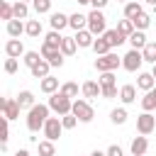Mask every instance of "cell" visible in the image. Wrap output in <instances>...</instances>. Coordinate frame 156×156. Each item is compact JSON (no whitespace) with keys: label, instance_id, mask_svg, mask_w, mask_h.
<instances>
[{"label":"cell","instance_id":"bcb514c9","mask_svg":"<svg viewBox=\"0 0 156 156\" xmlns=\"http://www.w3.org/2000/svg\"><path fill=\"white\" fill-rule=\"evenodd\" d=\"M110 0H90V5H93V10H102L105 5H107Z\"/></svg>","mask_w":156,"mask_h":156},{"label":"cell","instance_id":"11a10c76","mask_svg":"<svg viewBox=\"0 0 156 156\" xmlns=\"http://www.w3.org/2000/svg\"><path fill=\"white\" fill-rule=\"evenodd\" d=\"M22 2H32V0H22Z\"/></svg>","mask_w":156,"mask_h":156},{"label":"cell","instance_id":"ee69618b","mask_svg":"<svg viewBox=\"0 0 156 156\" xmlns=\"http://www.w3.org/2000/svg\"><path fill=\"white\" fill-rule=\"evenodd\" d=\"M119 93H117V85H102V98L105 100H112V98H117Z\"/></svg>","mask_w":156,"mask_h":156},{"label":"cell","instance_id":"d6986e66","mask_svg":"<svg viewBox=\"0 0 156 156\" xmlns=\"http://www.w3.org/2000/svg\"><path fill=\"white\" fill-rule=\"evenodd\" d=\"M39 88H41V93H46V95H54V93H58V90H61V88H58V78H54V76L41 78Z\"/></svg>","mask_w":156,"mask_h":156},{"label":"cell","instance_id":"30bf717a","mask_svg":"<svg viewBox=\"0 0 156 156\" xmlns=\"http://www.w3.org/2000/svg\"><path fill=\"white\" fill-rule=\"evenodd\" d=\"M0 107H2V117L5 119H17L20 117V102H17V98H2L0 100Z\"/></svg>","mask_w":156,"mask_h":156},{"label":"cell","instance_id":"8d00e7d4","mask_svg":"<svg viewBox=\"0 0 156 156\" xmlns=\"http://www.w3.org/2000/svg\"><path fill=\"white\" fill-rule=\"evenodd\" d=\"M61 39H63V37H61V32L51 29V32L44 37V44H49V46H58V49H61Z\"/></svg>","mask_w":156,"mask_h":156},{"label":"cell","instance_id":"7402d4cb","mask_svg":"<svg viewBox=\"0 0 156 156\" xmlns=\"http://www.w3.org/2000/svg\"><path fill=\"white\" fill-rule=\"evenodd\" d=\"M119 100H122L124 105H132V102L136 100V88H134L132 83L122 85V88H119Z\"/></svg>","mask_w":156,"mask_h":156},{"label":"cell","instance_id":"52a82bcc","mask_svg":"<svg viewBox=\"0 0 156 156\" xmlns=\"http://www.w3.org/2000/svg\"><path fill=\"white\" fill-rule=\"evenodd\" d=\"M41 56L54 66V68H61L63 66V54L58 46H49V44H41Z\"/></svg>","mask_w":156,"mask_h":156},{"label":"cell","instance_id":"b9f144b4","mask_svg":"<svg viewBox=\"0 0 156 156\" xmlns=\"http://www.w3.org/2000/svg\"><path fill=\"white\" fill-rule=\"evenodd\" d=\"M78 122H80V119H78L73 112H68V115H63V117H61V124H63V129H73Z\"/></svg>","mask_w":156,"mask_h":156},{"label":"cell","instance_id":"4dcf8cb0","mask_svg":"<svg viewBox=\"0 0 156 156\" xmlns=\"http://www.w3.org/2000/svg\"><path fill=\"white\" fill-rule=\"evenodd\" d=\"M41 58H44V56H41V51H27V54L22 56V61H24V66H27V68H34Z\"/></svg>","mask_w":156,"mask_h":156},{"label":"cell","instance_id":"e0dca14e","mask_svg":"<svg viewBox=\"0 0 156 156\" xmlns=\"http://www.w3.org/2000/svg\"><path fill=\"white\" fill-rule=\"evenodd\" d=\"M102 37L107 39V44H110L112 49H115V46H122V44L127 41V37H124V34H122V32H119L117 27H115V29H107V32H105Z\"/></svg>","mask_w":156,"mask_h":156},{"label":"cell","instance_id":"d4e9b609","mask_svg":"<svg viewBox=\"0 0 156 156\" xmlns=\"http://www.w3.org/2000/svg\"><path fill=\"white\" fill-rule=\"evenodd\" d=\"M17 102H20V107L22 110H32L37 102H34V93L32 90H22L20 95H17Z\"/></svg>","mask_w":156,"mask_h":156},{"label":"cell","instance_id":"f6af8a7d","mask_svg":"<svg viewBox=\"0 0 156 156\" xmlns=\"http://www.w3.org/2000/svg\"><path fill=\"white\" fill-rule=\"evenodd\" d=\"M107 156H124V151H122V146H117V144H112V146L107 149Z\"/></svg>","mask_w":156,"mask_h":156},{"label":"cell","instance_id":"9a60e30c","mask_svg":"<svg viewBox=\"0 0 156 156\" xmlns=\"http://www.w3.org/2000/svg\"><path fill=\"white\" fill-rule=\"evenodd\" d=\"M68 20H71V15H63V12H51V17H49V24H51V29L61 32L63 27H68Z\"/></svg>","mask_w":156,"mask_h":156},{"label":"cell","instance_id":"ac0fdd59","mask_svg":"<svg viewBox=\"0 0 156 156\" xmlns=\"http://www.w3.org/2000/svg\"><path fill=\"white\" fill-rule=\"evenodd\" d=\"M80 93L85 95V98H102V85L100 83H95V80H85L83 85H80Z\"/></svg>","mask_w":156,"mask_h":156},{"label":"cell","instance_id":"74e56055","mask_svg":"<svg viewBox=\"0 0 156 156\" xmlns=\"http://www.w3.org/2000/svg\"><path fill=\"white\" fill-rule=\"evenodd\" d=\"M61 93H63V95H68L71 100H73V98H78V83H73V80H66V83L61 85Z\"/></svg>","mask_w":156,"mask_h":156},{"label":"cell","instance_id":"ab89813d","mask_svg":"<svg viewBox=\"0 0 156 156\" xmlns=\"http://www.w3.org/2000/svg\"><path fill=\"white\" fill-rule=\"evenodd\" d=\"M98 83H100V85H117V78H115V71H105V73H100V78H98Z\"/></svg>","mask_w":156,"mask_h":156},{"label":"cell","instance_id":"e575fe53","mask_svg":"<svg viewBox=\"0 0 156 156\" xmlns=\"http://www.w3.org/2000/svg\"><path fill=\"white\" fill-rule=\"evenodd\" d=\"M0 17H2L5 22L15 20V10H12V5H10L7 0H0Z\"/></svg>","mask_w":156,"mask_h":156},{"label":"cell","instance_id":"9f6ffc18","mask_svg":"<svg viewBox=\"0 0 156 156\" xmlns=\"http://www.w3.org/2000/svg\"><path fill=\"white\" fill-rule=\"evenodd\" d=\"M129 156H134V154H129Z\"/></svg>","mask_w":156,"mask_h":156},{"label":"cell","instance_id":"ba28073f","mask_svg":"<svg viewBox=\"0 0 156 156\" xmlns=\"http://www.w3.org/2000/svg\"><path fill=\"white\" fill-rule=\"evenodd\" d=\"M41 132H44V136H46V139L56 141V139H58V136L63 134V124H61V117H49Z\"/></svg>","mask_w":156,"mask_h":156},{"label":"cell","instance_id":"7c38bea8","mask_svg":"<svg viewBox=\"0 0 156 156\" xmlns=\"http://www.w3.org/2000/svg\"><path fill=\"white\" fill-rule=\"evenodd\" d=\"M5 54L12 56V58H20V56H24L27 51H24V44H22L20 39H7V41H5Z\"/></svg>","mask_w":156,"mask_h":156},{"label":"cell","instance_id":"836d02e7","mask_svg":"<svg viewBox=\"0 0 156 156\" xmlns=\"http://www.w3.org/2000/svg\"><path fill=\"white\" fill-rule=\"evenodd\" d=\"M110 122H112V124H124V122H127V110H124V107H115V110L110 112Z\"/></svg>","mask_w":156,"mask_h":156},{"label":"cell","instance_id":"83f0119b","mask_svg":"<svg viewBox=\"0 0 156 156\" xmlns=\"http://www.w3.org/2000/svg\"><path fill=\"white\" fill-rule=\"evenodd\" d=\"M41 32L44 29H41V22L39 20H27V27H24V34L27 37H34L37 39V37H41Z\"/></svg>","mask_w":156,"mask_h":156},{"label":"cell","instance_id":"f1b7e54d","mask_svg":"<svg viewBox=\"0 0 156 156\" xmlns=\"http://www.w3.org/2000/svg\"><path fill=\"white\" fill-rule=\"evenodd\" d=\"M37 151H39V156H56V146H54L51 139L39 141V144H37Z\"/></svg>","mask_w":156,"mask_h":156},{"label":"cell","instance_id":"277c9868","mask_svg":"<svg viewBox=\"0 0 156 156\" xmlns=\"http://www.w3.org/2000/svg\"><path fill=\"white\" fill-rule=\"evenodd\" d=\"M119 66H122V58H119L115 51H110V54H105V56H98V58H95V68H98V73L117 71Z\"/></svg>","mask_w":156,"mask_h":156},{"label":"cell","instance_id":"db71d44e","mask_svg":"<svg viewBox=\"0 0 156 156\" xmlns=\"http://www.w3.org/2000/svg\"><path fill=\"white\" fill-rule=\"evenodd\" d=\"M117 2H129V0H117Z\"/></svg>","mask_w":156,"mask_h":156},{"label":"cell","instance_id":"3957f363","mask_svg":"<svg viewBox=\"0 0 156 156\" xmlns=\"http://www.w3.org/2000/svg\"><path fill=\"white\" fill-rule=\"evenodd\" d=\"M88 29L95 34V37H102L107 32V20L102 15V10H90L88 12Z\"/></svg>","mask_w":156,"mask_h":156},{"label":"cell","instance_id":"f5cc1de1","mask_svg":"<svg viewBox=\"0 0 156 156\" xmlns=\"http://www.w3.org/2000/svg\"><path fill=\"white\" fill-rule=\"evenodd\" d=\"M149 93H151V95H154V100H156V88H151V90H149Z\"/></svg>","mask_w":156,"mask_h":156},{"label":"cell","instance_id":"ffe728a7","mask_svg":"<svg viewBox=\"0 0 156 156\" xmlns=\"http://www.w3.org/2000/svg\"><path fill=\"white\" fill-rule=\"evenodd\" d=\"M68 27H71L73 32H78V29H88V15L73 12V15H71V20H68Z\"/></svg>","mask_w":156,"mask_h":156},{"label":"cell","instance_id":"7a4b0ae2","mask_svg":"<svg viewBox=\"0 0 156 156\" xmlns=\"http://www.w3.org/2000/svg\"><path fill=\"white\" fill-rule=\"evenodd\" d=\"M49 107H51V112H56V115L63 117V115H68V112L73 110V100L58 90V93H54V95L49 98Z\"/></svg>","mask_w":156,"mask_h":156},{"label":"cell","instance_id":"4316f807","mask_svg":"<svg viewBox=\"0 0 156 156\" xmlns=\"http://www.w3.org/2000/svg\"><path fill=\"white\" fill-rule=\"evenodd\" d=\"M93 51H95L98 56H105V54H110V51H112V46L107 44V39H105V37H95V41H93Z\"/></svg>","mask_w":156,"mask_h":156},{"label":"cell","instance_id":"5bb4252c","mask_svg":"<svg viewBox=\"0 0 156 156\" xmlns=\"http://www.w3.org/2000/svg\"><path fill=\"white\" fill-rule=\"evenodd\" d=\"M129 149H132L134 156H144V154L149 151V139H146L144 134H139V136L132 139V146H129Z\"/></svg>","mask_w":156,"mask_h":156},{"label":"cell","instance_id":"44dd1931","mask_svg":"<svg viewBox=\"0 0 156 156\" xmlns=\"http://www.w3.org/2000/svg\"><path fill=\"white\" fill-rule=\"evenodd\" d=\"M51 68H54V66H51L46 58H41V61H39L34 68H29V71H32V76H34V78H39V80H41V78H46V76H51V73H49Z\"/></svg>","mask_w":156,"mask_h":156},{"label":"cell","instance_id":"484cf974","mask_svg":"<svg viewBox=\"0 0 156 156\" xmlns=\"http://www.w3.org/2000/svg\"><path fill=\"white\" fill-rule=\"evenodd\" d=\"M144 10H141V5L136 2V0H129V2H124V17L127 20H134V17H139Z\"/></svg>","mask_w":156,"mask_h":156},{"label":"cell","instance_id":"603a6c76","mask_svg":"<svg viewBox=\"0 0 156 156\" xmlns=\"http://www.w3.org/2000/svg\"><path fill=\"white\" fill-rule=\"evenodd\" d=\"M127 41L132 44V49H139V51H141V49H144V46L149 44V41H146V34H144L141 29H134V34H132V37H129Z\"/></svg>","mask_w":156,"mask_h":156},{"label":"cell","instance_id":"f907efd6","mask_svg":"<svg viewBox=\"0 0 156 156\" xmlns=\"http://www.w3.org/2000/svg\"><path fill=\"white\" fill-rule=\"evenodd\" d=\"M78 5H90V0H78Z\"/></svg>","mask_w":156,"mask_h":156},{"label":"cell","instance_id":"9c48e42d","mask_svg":"<svg viewBox=\"0 0 156 156\" xmlns=\"http://www.w3.org/2000/svg\"><path fill=\"white\" fill-rule=\"evenodd\" d=\"M154 129H156V117H154L151 112H141V115L136 117V132L144 134V136H149Z\"/></svg>","mask_w":156,"mask_h":156},{"label":"cell","instance_id":"8992f818","mask_svg":"<svg viewBox=\"0 0 156 156\" xmlns=\"http://www.w3.org/2000/svg\"><path fill=\"white\" fill-rule=\"evenodd\" d=\"M80 122H93V117H95V110L90 107V102L88 100H80V98H76L73 100V110H71Z\"/></svg>","mask_w":156,"mask_h":156},{"label":"cell","instance_id":"d590c367","mask_svg":"<svg viewBox=\"0 0 156 156\" xmlns=\"http://www.w3.org/2000/svg\"><path fill=\"white\" fill-rule=\"evenodd\" d=\"M32 7L37 15H46L51 12V0H32Z\"/></svg>","mask_w":156,"mask_h":156},{"label":"cell","instance_id":"d6a6232c","mask_svg":"<svg viewBox=\"0 0 156 156\" xmlns=\"http://www.w3.org/2000/svg\"><path fill=\"white\" fill-rule=\"evenodd\" d=\"M117 29L129 39V37L134 34V29H136V27H134V22H132V20H127V17H124V20H119V22H117Z\"/></svg>","mask_w":156,"mask_h":156},{"label":"cell","instance_id":"7bdbcfd3","mask_svg":"<svg viewBox=\"0 0 156 156\" xmlns=\"http://www.w3.org/2000/svg\"><path fill=\"white\" fill-rule=\"evenodd\" d=\"M17 68H20V63H17V58H12V56H7V61H5V73H17Z\"/></svg>","mask_w":156,"mask_h":156},{"label":"cell","instance_id":"6da1fadb","mask_svg":"<svg viewBox=\"0 0 156 156\" xmlns=\"http://www.w3.org/2000/svg\"><path fill=\"white\" fill-rule=\"evenodd\" d=\"M49 112H51V107L49 105H34L29 112H27V129L32 132V134H37L39 129H44V124H46V119H49Z\"/></svg>","mask_w":156,"mask_h":156},{"label":"cell","instance_id":"8fae6325","mask_svg":"<svg viewBox=\"0 0 156 156\" xmlns=\"http://www.w3.org/2000/svg\"><path fill=\"white\" fill-rule=\"evenodd\" d=\"M136 88L139 90H144V93H149L151 88H156V78H154V73L149 71H139V76H136Z\"/></svg>","mask_w":156,"mask_h":156},{"label":"cell","instance_id":"f546056e","mask_svg":"<svg viewBox=\"0 0 156 156\" xmlns=\"http://www.w3.org/2000/svg\"><path fill=\"white\" fill-rule=\"evenodd\" d=\"M12 10H15V17L17 20H27L29 17V2L17 0V2H12Z\"/></svg>","mask_w":156,"mask_h":156},{"label":"cell","instance_id":"5b68a950","mask_svg":"<svg viewBox=\"0 0 156 156\" xmlns=\"http://www.w3.org/2000/svg\"><path fill=\"white\" fill-rule=\"evenodd\" d=\"M141 63H144V54H141L139 49H129V51L122 56V68L129 71V73H136V71L141 68Z\"/></svg>","mask_w":156,"mask_h":156},{"label":"cell","instance_id":"cb8c5ba5","mask_svg":"<svg viewBox=\"0 0 156 156\" xmlns=\"http://www.w3.org/2000/svg\"><path fill=\"white\" fill-rule=\"evenodd\" d=\"M76 49H78L76 37H63V39H61V54H63V56H73Z\"/></svg>","mask_w":156,"mask_h":156},{"label":"cell","instance_id":"681fc988","mask_svg":"<svg viewBox=\"0 0 156 156\" xmlns=\"http://www.w3.org/2000/svg\"><path fill=\"white\" fill-rule=\"evenodd\" d=\"M146 5H151V7H156V0H144Z\"/></svg>","mask_w":156,"mask_h":156},{"label":"cell","instance_id":"4fadbf2b","mask_svg":"<svg viewBox=\"0 0 156 156\" xmlns=\"http://www.w3.org/2000/svg\"><path fill=\"white\" fill-rule=\"evenodd\" d=\"M76 41L80 49H93V41H95V34L90 29H78L76 32Z\"/></svg>","mask_w":156,"mask_h":156},{"label":"cell","instance_id":"816d5d0a","mask_svg":"<svg viewBox=\"0 0 156 156\" xmlns=\"http://www.w3.org/2000/svg\"><path fill=\"white\" fill-rule=\"evenodd\" d=\"M151 73H154V78H156V63H154V66H151Z\"/></svg>","mask_w":156,"mask_h":156},{"label":"cell","instance_id":"f35d334b","mask_svg":"<svg viewBox=\"0 0 156 156\" xmlns=\"http://www.w3.org/2000/svg\"><path fill=\"white\" fill-rule=\"evenodd\" d=\"M132 22H134V27H136V29H141V32H144V29L151 24V17H149L146 12H141V15H139V17H134Z\"/></svg>","mask_w":156,"mask_h":156},{"label":"cell","instance_id":"60d3db41","mask_svg":"<svg viewBox=\"0 0 156 156\" xmlns=\"http://www.w3.org/2000/svg\"><path fill=\"white\" fill-rule=\"evenodd\" d=\"M141 110H144V112H154V110H156V100H154L151 93H146V95L141 98Z\"/></svg>","mask_w":156,"mask_h":156},{"label":"cell","instance_id":"1f68e13d","mask_svg":"<svg viewBox=\"0 0 156 156\" xmlns=\"http://www.w3.org/2000/svg\"><path fill=\"white\" fill-rule=\"evenodd\" d=\"M141 54H144V61L154 66V63H156V41H149V44L141 49Z\"/></svg>","mask_w":156,"mask_h":156},{"label":"cell","instance_id":"c3c4849f","mask_svg":"<svg viewBox=\"0 0 156 156\" xmlns=\"http://www.w3.org/2000/svg\"><path fill=\"white\" fill-rule=\"evenodd\" d=\"M15 156H29V151H27V149H20V151H17Z\"/></svg>","mask_w":156,"mask_h":156},{"label":"cell","instance_id":"2e32d148","mask_svg":"<svg viewBox=\"0 0 156 156\" xmlns=\"http://www.w3.org/2000/svg\"><path fill=\"white\" fill-rule=\"evenodd\" d=\"M24 27H27V22H22V20H17V17L5 24V29H7V34H10L12 39H20V34H24Z\"/></svg>","mask_w":156,"mask_h":156},{"label":"cell","instance_id":"7dc6e473","mask_svg":"<svg viewBox=\"0 0 156 156\" xmlns=\"http://www.w3.org/2000/svg\"><path fill=\"white\" fill-rule=\"evenodd\" d=\"M90 156H107V151H98V149H95V151H93Z\"/></svg>","mask_w":156,"mask_h":156}]
</instances>
